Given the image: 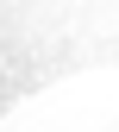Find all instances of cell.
<instances>
[{
  "instance_id": "6da1fadb",
  "label": "cell",
  "mask_w": 119,
  "mask_h": 132,
  "mask_svg": "<svg viewBox=\"0 0 119 132\" xmlns=\"http://www.w3.org/2000/svg\"><path fill=\"white\" fill-rule=\"evenodd\" d=\"M88 51V0H0V107L44 88Z\"/></svg>"
}]
</instances>
